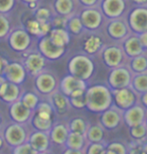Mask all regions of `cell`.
<instances>
[{
  "mask_svg": "<svg viewBox=\"0 0 147 154\" xmlns=\"http://www.w3.org/2000/svg\"><path fill=\"white\" fill-rule=\"evenodd\" d=\"M134 68L138 71H142V70L146 69L147 67V61L145 59V57H137L133 62Z\"/></svg>",
  "mask_w": 147,
  "mask_h": 154,
  "instance_id": "ee69618b",
  "label": "cell"
},
{
  "mask_svg": "<svg viewBox=\"0 0 147 154\" xmlns=\"http://www.w3.org/2000/svg\"><path fill=\"white\" fill-rule=\"evenodd\" d=\"M7 63H8V60L6 59L5 57L0 55V76L3 75V71H4L5 66L7 65Z\"/></svg>",
  "mask_w": 147,
  "mask_h": 154,
  "instance_id": "7dc6e473",
  "label": "cell"
},
{
  "mask_svg": "<svg viewBox=\"0 0 147 154\" xmlns=\"http://www.w3.org/2000/svg\"><path fill=\"white\" fill-rule=\"evenodd\" d=\"M126 48H127V51L132 55L139 54V53H141V51H142L141 43H140V41L137 38H131L129 41L127 42Z\"/></svg>",
  "mask_w": 147,
  "mask_h": 154,
  "instance_id": "e575fe53",
  "label": "cell"
},
{
  "mask_svg": "<svg viewBox=\"0 0 147 154\" xmlns=\"http://www.w3.org/2000/svg\"><path fill=\"white\" fill-rule=\"evenodd\" d=\"M27 141L37 154L48 152L52 144L48 132L36 130V129H33V131L30 132Z\"/></svg>",
  "mask_w": 147,
  "mask_h": 154,
  "instance_id": "30bf717a",
  "label": "cell"
},
{
  "mask_svg": "<svg viewBox=\"0 0 147 154\" xmlns=\"http://www.w3.org/2000/svg\"><path fill=\"white\" fill-rule=\"evenodd\" d=\"M85 136L87 137V139L89 141L98 142L103 138V130L99 126H92L90 128H87Z\"/></svg>",
  "mask_w": 147,
  "mask_h": 154,
  "instance_id": "f546056e",
  "label": "cell"
},
{
  "mask_svg": "<svg viewBox=\"0 0 147 154\" xmlns=\"http://www.w3.org/2000/svg\"><path fill=\"white\" fill-rule=\"evenodd\" d=\"M132 22H134L136 28H139L141 30H144L147 28V12L144 10L137 11L133 14L132 16Z\"/></svg>",
  "mask_w": 147,
  "mask_h": 154,
  "instance_id": "4316f807",
  "label": "cell"
},
{
  "mask_svg": "<svg viewBox=\"0 0 147 154\" xmlns=\"http://www.w3.org/2000/svg\"><path fill=\"white\" fill-rule=\"evenodd\" d=\"M137 2H140V3H145L147 0H136Z\"/></svg>",
  "mask_w": 147,
  "mask_h": 154,
  "instance_id": "11a10c76",
  "label": "cell"
},
{
  "mask_svg": "<svg viewBox=\"0 0 147 154\" xmlns=\"http://www.w3.org/2000/svg\"><path fill=\"white\" fill-rule=\"evenodd\" d=\"M100 46H101V40L95 35H91L84 41L83 48L87 53L92 54L98 51Z\"/></svg>",
  "mask_w": 147,
  "mask_h": 154,
  "instance_id": "d4e9b609",
  "label": "cell"
},
{
  "mask_svg": "<svg viewBox=\"0 0 147 154\" xmlns=\"http://www.w3.org/2000/svg\"><path fill=\"white\" fill-rule=\"evenodd\" d=\"M37 48L38 51L46 58V60H57L64 55L66 47H60L54 44L47 35L39 38Z\"/></svg>",
  "mask_w": 147,
  "mask_h": 154,
  "instance_id": "52a82bcc",
  "label": "cell"
},
{
  "mask_svg": "<svg viewBox=\"0 0 147 154\" xmlns=\"http://www.w3.org/2000/svg\"><path fill=\"white\" fill-rule=\"evenodd\" d=\"M27 6H28L29 9H31V10H35L36 8L38 7V2H31V3H28L27 4Z\"/></svg>",
  "mask_w": 147,
  "mask_h": 154,
  "instance_id": "f907efd6",
  "label": "cell"
},
{
  "mask_svg": "<svg viewBox=\"0 0 147 154\" xmlns=\"http://www.w3.org/2000/svg\"><path fill=\"white\" fill-rule=\"evenodd\" d=\"M136 87L141 91H147V76L140 75L135 79Z\"/></svg>",
  "mask_w": 147,
  "mask_h": 154,
  "instance_id": "7bdbcfd3",
  "label": "cell"
},
{
  "mask_svg": "<svg viewBox=\"0 0 147 154\" xmlns=\"http://www.w3.org/2000/svg\"><path fill=\"white\" fill-rule=\"evenodd\" d=\"M12 30L10 19L6 14L0 13V39H6Z\"/></svg>",
  "mask_w": 147,
  "mask_h": 154,
  "instance_id": "484cf974",
  "label": "cell"
},
{
  "mask_svg": "<svg viewBox=\"0 0 147 154\" xmlns=\"http://www.w3.org/2000/svg\"><path fill=\"white\" fill-rule=\"evenodd\" d=\"M142 118H143V111L139 107H134V108H132L128 112V115H127L128 123L133 126L140 124L142 121Z\"/></svg>",
  "mask_w": 147,
  "mask_h": 154,
  "instance_id": "f1b7e54d",
  "label": "cell"
},
{
  "mask_svg": "<svg viewBox=\"0 0 147 154\" xmlns=\"http://www.w3.org/2000/svg\"><path fill=\"white\" fill-rule=\"evenodd\" d=\"M110 32H111V35L115 36V37H122L126 33V28H125L123 23L114 22L111 24Z\"/></svg>",
  "mask_w": 147,
  "mask_h": 154,
  "instance_id": "ab89813d",
  "label": "cell"
},
{
  "mask_svg": "<svg viewBox=\"0 0 147 154\" xmlns=\"http://www.w3.org/2000/svg\"><path fill=\"white\" fill-rule=\"evenodd\" d=\"M144 152H147V145L145 146V149H144Z\"/></svg>",
  "mask_w": 147,
  "mask_h": 154,
  "instance_id": "6f0895ef",
  "label": "cell"
},
{
  "mask_svg": "<svg viewBox=\"0 0 147 154\" xmlns=\"http://www.w3.org/2000/svg\"><path fill=\"white\" fill-rule=\"evenodd\" d=\"M39 24H40V22L37 19H35L34 17H32L26 21L24 28L33 37L39 38Z\"/></svg>",
  "mask_w": 147,
  "mask_h": 154,
  "instance_id": "1f68e13d",
  "label": "cell"
},
{
  "mask_svg": "<svg viewBox=\"0 0 147 154\" xmlns=\"http://www.w3.org/2000/svg\"><path fill=\"white\" fill-rule=\"evenodd\" d=\"M66 29L68 30V32L72 33V34H79L82 31V29H83V24L81 22L80 17L76 16V15L69 16L68 19H67Z\"/></svg>",
  "mask_w": 147,
  "mask_h": 154,
  "instance_id": "7402d4cb",
  "label": "cell"
},
{
  "mask_svg": "<svg viewBox=\"0 0 147 154\" xmlns=\"http://www.w3.org/2000/svg\"><path fill=\"white\" fill-rule=\"evenodd\" d=\"M39 22H40V21H39ZM51 29H52V26H51L50 21H46V22H40V24H39V38L49 35Z\"/></svg>",
  "mask_w": 147,
  "mask_h": 154,
  "instance_id": "b9f144b4",
  "label": "cell"
},
{
  "mask_svg": "<svg viewBox=\"0 0 147 154\" xmlns=\"http://www.w3.org/2000/svg\"><path fill=\"white\" fill-rule=\"evenodd\" d=\"M119 117H118V113H116L114 111H108L107 113L103 115L102 117V121L104 124H106L109 127H112V126H115L118 123Z\"/></svg>",
  "mask_w": 147,
  "mask_h": 154,
  "instance_id": "74e56055",
  "label": "cell"
},
{
  "mask_svg": "<svg viewBox=\"0 0 147 154\" xmlns=\"http://www.w3.org/2000/svg\"><path fill=\"white\" fill-rule=\"evenodd\" d=\"M88 153H101V152H105V150L103 149V146L101 144H91V145L88 147L87 149Z\"/></svg>",
  "mask_w": 147,
  "mask_h": 154,
  "instance_id": "bcb514c9",
  "label": "cell"
},
{
  "mask_svg": "<svg viewBox=\"0 0 147 154\" xmlns=\"http://www.w3.org/2000/svg\"><path fill=\"white\" fill-rule=\"evenodd\" d=\"M70 105L75 107V108L81 109L83 107L86 106V98H85V93L78 95V96H73V97H68Z\"/></svg>",
  "mask_w": 147,
  "mask_h": 154,
  "instance_id": "f35d334b",
  "label": "cell"
},
{
  "mask_svg": "<svg viewBox=\"0 0 147 154\" xmlns=\"http://www.w3.org/2000/svg\"><path fill=\"white\" fill-rule=\"evenodd\" d=\"M19 1H21V2H23L24 4H28V3H31V2H38L39 0H19Z\"/></svg>",
  "mask_w": 147,
  "mask_h": 154,
  "instance_id": "f5cc1de1",
  "label": "cell"
},
{
  "mask_svg": "<svg viewBox=\"0 0 147 154\" xmlns=\"http://www.w3.org/2000/svg\"><path fill=\"white\" fill-rule=\"evenodd\" d=\"M19 100L26 107H28V108L31 109V110H35L36 106H37L38 103L40 102L39 94L37 93V92H32V91L22 92Z\"/></svg>",
  "mask_w": 147,
  "mask_h": 154,
  "instance_id": "44dd1931",
  "label": "cell"
},
{
  "mask_svg": "<svg viewBox=\"0 0 147 154\" xmlns=\"http://www.w3.org/2000/svg\"><path fill=\"white\" fill-rule=\"evenodd\" d=\"M8 112L12 121L22 123V124L30 123L32 116L34 114V110H31L28 107H26L19 99L9 104Z\"/></svg>",
  "mask_w": 147,
  "mask_h": 154,
  "instance_id": "ba28073f",
  "label": "cell"
},
{
  "mask_svg": "<svg viewBox=\"0 0 147 154\" xmlns=\"http://www.w3.org/2000/svg\"><path fill=\"white\" fill-rule=\"evenodd\" d=\"M69 132V127L64 123H53V125L48 132L51 143L59 146L65 145Z\"/></svg>",
  "mask_w": 147,
  "mask_h": 154,
  "instance_id": "4fadbf2b",
  "label": "cell"
},
{
  "mask_svg": "<svg viewBox=\"0 0 147 154\" xmlns=\"http://www.w3.org/2000/svg\"><path fill=\"white\" fill-rule=\"evenodd\" d=\"M53 13H52L51 9L45 6H38L35 10H33V17L37 19L40 22H46V21H50Z\"/></svg>",
  "mask_w": 147,
  "mask_h": 154,
  "instance_id": "cb8c5ba5",
  "label": "cell"
},
{
  "mask_svg": "<svg viewBox=\"0 0 147 154\" xmlns=\"http://www.w3.org/2000/svg\"><path fill=\"white\" fill-rule=\"evenodd\" d=\"M49 99H50L49 102L51 103L54 111L60 113V114L61 113L66 112L70 107L68 96H66L65 94L62 93L59 89L55 90L53 93H51L49 95Z\"/></svg>",
  "mask_w": 147,
  "mask_h": 154,
  "instance_id": "5bb4252c",
  "label": "cell"
},
{
  "mask_svg": "<svg viewBox=\"0 0 147 154\" xmlns=\"http://www.w3.org/2000/svg\"><path fill=\"white\" fill-rule=\"evenodd\" d=\"M48 36L54 44L60 47H66L70 42V34L66 28H52Z\"/></svg>",
  "mask_w": 147,
  "mask_h": 154,
  "instance_id": "2e32d148",
  "label": "cell"
},
{
  "mask_svg": "<svg viewBox=\"0 0 147 154\" xmlns=\"http://www.w3.org/2000/svg\"><path fill=\"white\" fill-rule=\"evenodd\" d=\"M112 83L116 86H123L126 84L127 81L129 80V75L128 73L123 69H119L113 73L112 75Z\"/></svg>",
  "mask_w": 147,
  "mask_h": 154,
  "instance_id": "4dcf8cb0",
  "label": "cell"
},
{
  "mask_svg": "<svg viewBox=\"0 0 147 154\" xmlns=\"http://www.w3.org/2000/svg\"><path fill=\"white\" fill-rule=\"evenodd\" d=\"M4 143H5V141H4V139H3L2 134H0V151H1V150H2L3 145H4Z\"/></svg>",
  "mask_w": 147,
  "mask_h": 154,
  "instance_id": "816d5d0a",
  "label": "cell"
},
{
  "mask_svg": "<svg viewBox=\"0 0 147 154\" xmlns=\"http://www.w3.org/2000/svg\"><path fill=\"white\" fill-rule=\"evenodd\" d=\"M85 135L76 133V132L70 131L68 134V137L66 139L65 146L67 148L77 150L79 152H82V148L84 147V142H85Z\"/></svg>",
  "mask_w": 147,
  "mask_h": 154,
  "instance_id": "ac0fdd59",
  "label": "cell"
},
{
  "mask_svg": "<svg viewBox=\"0 0 147 154\" xmlns=\"http://www.w3.org/2000/svg\"><path fill=\"white\" fill-rule=\"evenodd\" d=\"M12 152L14 154H37L32 148L28 141H25L20 145H17L12 148Z\"/></svg>",
  "mask_w": 147,
  "mask_h": 154,
  "instance_id": "d590c367",
  "label": "cell"
},
{
  "mask_svg": "<svg viewBox=\"0 0 147 154\" xmlns=\"http://www.w3.org/2000/svg\"><path fill=\"white\" fill-rule=\"evenodd\" d=\"M100 14L95 9H85L81 13L80 19L83 27L88 29H95L100 23Z\"/></svg>",
  "mask_w": 147,
  "mask_h": 154,
  "instance_id": "9a60e30c",
  "label": "cell"
},
{
  "mask_svg": "<svg viewBox=\"0 0 147 154\" xmlns=\"http://www.w3.org/2000/svg\"><path fill=\"white\" fill-rule=\"evenodd\" d=\"M29 134L30 132L27 129L26 124L13 121L6 126L2 131L3 139H4L5 143L11 148H13V147L17 145H20V144L27 141Z\"/></svg>",
  "mask_w": 147,
  "mask_h": 154,
  "instance_id": "6da1fadb",
  "label": "cell"
},
{
  "mask_svg": "<svg viewBox=\"0 0 147 154\" xmlns=\"http://www.w3.org/2000/svg\"><path fill=\"white\" fill-rule=\"evenodd\" d=\"M58 88L62 93L69 97L76 90H80V89H84L85 90L86 89V84H85L84 80L69 74L63 77L60 83L58 84Z\"/></svg>",
  "mask_w": 147,
  "mask_h": 154,
  "instance_id": "7c38bea8",
  "label": "cell"
},
{
  "mask_svg": "<svg viewBox=\"0 0 147 154\" xmlns=\"http://www.w3.org/2000/svg\"><path fill=\"white\" fill-rule=\"evenodd\" d=\"M80 2L86 6H91L96 2V0H80Z\"/></svg>",
  "mask_w": 147,
  "mask_h": 154,
  "instance_id": "c3c4849f",
  "label": "cell"
},
{
  "mask_svg": "<svg viewBox=\"0 0 147 154\" xmlns=\"http://www.w3.org/2000/svg\"><path fill=\"white\" fill-rule=\"evenodd\" d=\"M6 39L9 47L19 53L27 52L32 44V36L26 31L25 28L12 29Z\"/></svg>",
  "mask_w": 147,
  "mask_h": 154,
  "instance_id": "7a4b0ae2",
  "label": "cell"
},
{
  "mask_svg": "<svg viewBox=\"0 0 147 154\" xmlns=\"http://www.w3.org/2000/svg\"><path fill=\"white\" fill-rule=\"evenodd\" d=\"M2 122H3V119H2L1 114H0V127H1V125H2Z\"/></svg>",
  "mask_w": 147,
  "mask_h": 154,
  "instance_id": "db71d44e",
  "label": "cell"
},
{
  "mask_svg": "<svg viewBox=\"0 0 147 154\" xmlns=\"http://www.w3.org/2000/svg\"><path fill=\"white\" fill-rule=\"evenodd\" d=\"M17 0H0V13L7 14L16 5Z\"/></svg>",
  "mask_w": 147,
  "mask_h": 154,
  "instance_id": "60d3db41",
  "label": "cell"
},
{
  "mask_svg": "<svg viewBox=\"0 0 147 154\" xmlns=\"http://www.w3.org/2000/svg\"><path fill=\"white\" fill-rule=\"evenodd\" d=\"M54 14L63 15L69 17L73 15L74 0H54L53 1Z\"/></svg>",
  "mask_w": 147,
  "mask_h": 154,
  "instance_id": "e0dca14e",
  "label": "cell"
},
{
  "mask_svg": "<svg viewBox=\"0 0 147 154\" xmlns=\"http://www.w3.org/2000/svg\"><path fill=\"white\" fill-rule=\"evenodd\" d=\"M104 57H105V59L107 60L108 64L116 65V64L119 63V61L121 59V54L118 49L110 48V49H107V51L105 52V54H104Z\"/></svg>",
  "mask_w": 147,
  "mask_h": 154,
  "instance_id": "d6a6232c",
  "label": "cell"
},
{
  "mask_svg": "<svg viewBox=\"0 0 147 154\" xmlns=\"http://www.w3.org/2000/svg\"><path fill=\"white\" fill-rule=\"evenodd\" d=\"M69 130L85 135L87 131L86 123H85V121L82 118H74L69 123Z\"/></svg>",
  "mask_w": 147,
  "mask_h": 154,
  "instance_id": "83f0119b",
  "label": "cell"
},
{
  "mask_svg": "<svg viewBox=\"0 0 147 154\" xmlns=\"http://www.w3.org/2000/svg\"><path fill=\"white\" fill-rule=\"evenodd\" d=\"M2 76L7 81L21 85L26 80L27 71L25 67L23 66L22 62H17V61L9 62L8 61L7 65L5 66V69L3 71Z\"/></svg>",
  "mask_w": 147,
  "mask_h": 154,
  "instance_id": "9c48e42d",
  "label": "cell"
},
{
  "mask_svg": "<svg viewBox=\"0 0 147 154\" xmlns=\"http://www.w3.org/2000/svg\"><path fill=\"white\" fill-rule=\"evenodd\" d=\"M144 101H145V103L147 104V94L144 96Z\"/></svg>",
  "mask_w": 147,
  "mask_h": 154,
  "instance_id": "9f6ffc18",
  "label": "cell"
},
{
  "mask_svg": "<svg viewBox=\"0 0 147 154\" xmlns=\"http://www.w3.org/2000/svg\"><path fill=\"white\" fill-rule=\"evenodd\" d=\"M116 102L120 107H129L134 101V94L129 89H121L115 92Z\"/></svg>",
  "mask_w": 147,
  "mask_h": 154,
  "instance_id": "ffe728a7",
  "label": "cell"
},
{
  "mask_svg": "<svg viewBox=\"0 0 147 154\" xmlns=\"http://www.w3.org/2000/svg\"><path fill=\"white\" fill-rule=\"evenodd\" d=\"M25 58L22 61L23 66L25 67L27 74L35 76L43 71L46 66V58L42 55L38 50L32 51L27 54L24 52Z\"/></svg>",
  "mask_w": 147,
  "mask_h": 154,
  "instance_id": "8992f818",
  "label": "cell"
},
{
  "mask_svg": "<svg viewBox=\"0 0 147 154\" xmlns=\"http://www.w3.org/2000/svg\"><path fill=\"white\" fill-rule=\"evenodd\" d=\"M35 113H37L38 115H40L45 118H52L53 119L54 115V109L52 107L51 103L48 101H41L38 103V105L36 106V108L34 110Z\"/></svg>",
  "mask_w": 147,
  "mask_h": 154,
  "instance_id": "603a6c76",
  "label": "cell"
},
{
  "mask_svg": "<svg viewBox=\"0 0 147 154\" xmlns=\"http://www.w3.org/2000/svg\"><path fill=\"white\" fill-rule=\"evenodd\" d=\"M67 19L68 17L63 16V15L54 14L50 20L52 28H66Z\"/></svg>",
  "mask_w": 147,
  "mask_h": 154,
  "instance_id": "8d00e7d4",
  "label": "cell"
},
{
  "mask_svg": "<svg viewBox=\"0 0 147 154\" xmlns=\"http://www.w3.org/2000/svg\"><path fill=\"white\" fill-rule=\"evenodd\" d=\"M140 43L147 46V33H144V34H142L140 36Z\"/></svg>",
  "mask_w": 147,
  "mask_h": 154,
  "instance_id": "681fc988",
  "label": "cell"
},
{
  "mask_svg": "<svg viewBox=\"0 0 147 154\" xmlns=\"http://www.w3.org/2000/svg\"><path fill=\"white\" fill-rule=\"evenodd\" d=\"M122 1L121 0H107V3L104 5L106 11L111 15L119 14L122 11Z\"/></svg>",
  "mask_w": 147,
  "mask_h": 154,
  "instance_id": "836d02e7",
  "label": "cell"
},
{
  "mask_svg": "<svg viewBox=\"0 0 147 154\" xmlns=\"http://www.w3.org/2000/svg\"><path fill=\"white\" fill-rule=\"evenodd\" d=\"M34 79V88L35 92L39 95L49 96L58 89V80L53 73L48 70H43L39 74L35 75Z\"/></svg>",
  "mask_w": 147,
  "mask_h": 154,
  "instance_id": "3957f363",
  "label": "cell"
},
{
  "mask_svg": "<svg viewBox=\"0 0 147 154\" xmlns=\"http://www.w3.org/2000/svg\"><path fill=\"white\" fill-rule=\"evenodd\" d=\"M85 98H86V106L90 110H101L105 107L108 102V95L105 88L101 86L91 87L85 90Z\"/></svg>",
  "mask_w": 147,
  "mask_h": 154,
  "instance_id": "5b68a950",
  "label": "cell"
},
{
  "mask_svg": "<svg viewBox=\"0 0 147 154\" xmlns=\"http://www.w3.org/2000/svg\"><path fill=\"white\" fill-rule=\"evenodd\" d=\"M22 94L20 85L4 80L0 86V99L5 103L10 104L18 100Z\"/></svg>",
  "mask_w": 147,
  "mask_h": 154,
  "instance_id": "8fae6325",
  "label": "cell"
},
{
  "mask_svg": "<svg viewBox=\"0 0 147 154\" xmlns=\"http://www.w3.org/2000/svg\"><path fill=\"white\" fill-rule=\"evenodd\" d=\"M145 132V128L140 124L134 125L132 128V135L136 138H141L142 136H144Z\"/></svg>",
  "mask_w": 147,
  "mask_h": 154,
  "instance_id": "f6af8a7d",
  "label": "cell"
},
{
  "mask_svg": "<svg viewBox=\"0 0 147 154\" xmlns=\"http://www.w3.org/2000/svg\"><path fill=\"white\" fill-rule=\"evenodd\" d=\"M30 123H31L33 129L49 132L50 128L52 127V125H53L54 121L52 118H45V117H42L34 112Z\"/></svg>",
  "mask_w": 147,
  "mask_h": 154,
  "instance_id": "d6986e66",
  "label": "cell"
},
{
  "mask_svg": "<svg viewBox=\"0 0 147 154\" xmlns=\"http://www.w3.org/2000/svg\"><path fill=\"white\" fill-rule=\"evenodd\" d=\"M68 71L73 76L86 80L91 76V73L93 71V64L88 57L77 55L70 59L68 63Z\"/></svg>",
  "mask_w": 147,
  "mask_h": 154,
  "instance_id": "277c9868",
  "label": "cell"
}]
</instances>
